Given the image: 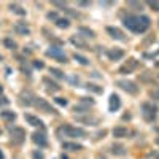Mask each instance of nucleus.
I'll return each mask as SVG.
<instances>
[{
	"label": "nucleus",
	"mask_w": 159,
	"mask_h": 159,
	"mask_svg": "<svg viewBox=\"0 0 159 159\" xmlns=\"http://www.w3.org/2000/svg\"><path fill=\"white\" fill-rule=\"evenodd\" d=\"M156 130H157V132H159V127H156Z\"/></svg>",
	"instance_id": "obj_42"
},
{
	"label": "nucleus",
	"mask_w": 159,
	"mask_h": 159,
	"mask_svg": "<svg viewBox=\"0 0 159 159\" xmlns=\"http://www.w3.org/2000/svg\"><path fill=\"white\" fill-rule=\"evenodd\" d=\"M86 89H88V91H92V92H97V94H100V92L103 91L100 86H97V84H94V83H88V84H86Z\"/></svg>",
	"instance_id": "obj_26"
},
{
	"label": "nucleus",
	"mask_w": 159,
	"mask_h": 159,
	"mask_svg": "<svg viewBox=\"0 0 159 159\" xmlns=\"http://www.w3.org/2000/svg\"><path fill=\"white\" fill-rule=\"evenodd\" d=\"M156 65H157V67H159V62H157V64H156Z\"/></svg>",
	"instance_id": "obj_44"
},
{
	"label": "nucleus",
	"mask_w": 159,
	"mask_h": 159,
	"mask_svg": "<svg viewBox=\"0 0 159 159\" xmlns=\"http://www.w3.org/2000/svg\"><path fill=\"white\" fill-rule=\"evenodd\" d=\"M148 5H150V7H151L154 11H159V2H150Z\"/></svg>",
	"instance_id": "obj_34"
},
{
	"label": "nucleus",
	"mask_w": 159,
	"mask_h": 159,
	"mask_svg": "<svg viewBox=\"0 0 159 159\" xmlns=\"http://www.w3.org/2000/svg\"><path fill=\"white\" fill-rule=\"evenodd\" d=\"M32 140H34V143H37V145H38V147H46V145H48V139H46V134H45L43 130L34 132Z\"/></svg>",
	"instance_id": "obj_9"
},
{
	"label": "nucleus",
	"mask_w": 159,
	"mask_h": 159,
	"mask_svg": "<svg viewBox=\"0 0 159 159\" xmlns=\"http://www.w3.org/2000/svg\"><path fill=\"white\" fill-rule=\"evenodd\" d=\"M150 97H151V99L159 100V88H157V89H153V91L150 92Z\"/></svg>",
	"instance_id": "obj_32"
},
{
	"label": "nucleus",
	"mask_w": 159,
	"mask_h": 159,
	"mask_svg": "<svg viewBox=\"0 0 159 159\" xmlns=\"http://www.w3.org/2000/svg\"><path fill=\"white\" fill-rule=\"evenodd\" d=\"M62 148H64V150H69V151H81V150H83V145L72 143V142H64V143H62Z\"/></svg>",
	"instance_id": "obj_18"
},
{
	"label": "nucleus",
	"mask_w": 159,
	"mask_h": 159,
	"mask_svg": "<svg viewBox=\"0 0 159 159\" xmlns=\"http://www.w3.org/2000/svg\"><path fill=\"white\" fill-rule=\"evenodd\" d=\"M8 103V99L7 97H2V99H0V105H7Z\"/></svg>",
	"instance_id": "obj_38"
},
{
	"label": "nucleus",
	"mask_w": 159,
	"mask_h": 159,
	"mask_svg": "<svg viewBox=\"0 0 159 159\" xmlns=\"http://www.w3.org/2000/svg\"><path fill=\"white\" fill-rule=\"evenodd\" d=\"M49 73L52 75V76H56V78H59V80H62L64 78V73L59 70V69H49Z\"/></svg>",
	"instance_id": "obj_29"
},
{
	"label": "nucleus",
	"mask_w": 159,
	"mask_h": 159,
	"mask_svg": "<svg viewBox=\"0 0 159 159\" xmlns=\"http://www.w3.org/2000/svg\"><path fill=\"white\" fill-rule=\"evenodd\" d=\"M70 43L72 45H75L76 48H81V49H89V46H88V43L84 42V40L80 37V35H72L70 37Z\"/></svg>",
	"instance_id": "obj_12"
},
{
	"label": "nucleus",
	"mask_w": 159,
	"mask_h": 159,
	"mask_svg": "<svg viewBox=\"0 0 159 159\" xmlns=\"http://www.w3.org/2000/svg\"><path fill=\"white\" fill-rule=\"evenodd\" d=\"M111 134H113L115 139H124V137L129 135V130H127V127H124V126H118V127H115V129L111 130Z\"/></svg>",
	"instance_id": "obj_17"
},
{
	"label": "nucleus",
	"mask_w": 159,
	"mask_h": 159,
	"mask_svg": "<svg viewBox=\"0 0 159 159\" xmlns=\"http://www.w3.org/2000/svg\"><path fill=\"white\" fill-rule=\"evenodd\" d=\"M10 10H11L13 13H16V15H19V16H25V10L21 8L18 3H11V5H10Z\"/></svg>",
	"instance_id": "obj_22"
},
{
	"label": "nucleus",
	"mask_w": 159,
	"mask_h": 159,
	"mask_svg": "<svg viewBox=\"0 0 159 159\" xmlns=\"http://www.w3.org/2000/svg\"><path fill=\"white\" fill-rule=\"evenodd\" d=\"M157 25H159V21H157Z\"/></svg>",
	"instance_id": "obj_45"
},
{
	"label": "nucleus",
	"mask_w": 159,
	"mask_h": 159,
	"mask_svg": "<svg viewBox=\"0 0 159 159\" xmlns=\"http://www.w3.org/2000/svg\"><path fill=\"white\" fill-rule=\"evenodd\" d=\"M78 121H81V123H89L91 126H94V124H97V123H99V119H97V118L89 116V118H78Z\"/></svg>",
	"instance_id": "obj_27"
},
{
	"label": "nucleus",
	"mask_w": 159,
	"mask_h": 159,
	"mask_svg": "<svg viewBox=\"0 0 159 159\" xmlns=\"http://www.w3.org/2000/svg\"><path fill=\"white\" fill-rule=\"evenodd\" d=\"M137 65H139L137 59L130 57V59H127V62H126L124 65H121V67H119V73H123V75H126V73H132V72L137 69Z\"/></svg>",
	"instance_id": "obj_8"
},
{
	"label": "nucleus",
	"mask_w": 159,
	"mask_h": 159,
	"mask_svg": "<svg viewBox=\"0 0 159 159\" xmlns=\"http://www.w3.org/2000/svg\"><path fill=\"white\" fill-rule=\"evenodd\" d=\"M107 56L110 61H119L124 57V51L119 49V48H113V49H108L107 51Z\"/></svg>",
	"instance_id": "obj_11"
},
{
	"label": "nucleus",
	"mask_w": 159,
	"mask_h": 159,
	"mask_svg": "<svg viewBox=\"0 0 159 159\" xmlns=\"http://www.w3.org/2000/svg\"><path fill=\"white\" fill-rule=\"evenodd\" d=\"M35 97H37V96H34L30 91H24V92H21V103H25V105H34Z\"/></svg>",
	"instance_id": "obj_15"
},
{
	"label": "nucleus",
	"mask_w": 159,
	"mask_h": 159,
	"mask_svg": "<svg viewBox=\"0 0 159 159\" xmlns=\"http://www.w3.org/2000/svg\"><path fill=\"white\" fill-rule=\"evenodd\" d=\"M13 29H15V32L18 35H29L30 34V29H29V25L25 24V22H16Z\"/></svg>",
	"instance_id": "obj_13"
},
{
	"label": "nucleus",
	"mask_w": 159,
	"mask_h": 159,
	"mask_svg": "<svg viewBox=\"0 0 159 159\" xmlns=\"http://www.w3.org/2000/svg\"><path fill=\"white\" fill-rule=\"evenodd\" d=\"M3 43H5V46H7L8 49H15V48H16V43L13 42L11 38H5V42H3Z\"/></svg>",
	"instance_id": "obj_30"
},
{
	"label": "nucleus",
	"mask_w": 159,
	"mask_h": 159,
	"mask_svg": "<svg viewBox=\"0 0 159 159\" xmlns=\"http://www.w3.org/2000/svg\"><path fill=\"white\" fill-rule=\"evenodd\" d=\"M54 7H59V8H65V2H52Z\"/></svg>",
	"instance_id": "obj_36"
},
{
	"label": "nucleus",
	"mask_w": 159,
	"mask_h": 159,
	"mask_svg": "<svg viewBox=\"0 0 159 159\" xmlns=\"http://www.w3.org/2000/svg\"><path fill=\"white\" fill-rule=\"evenodd\" d=\"M34 65H35L37 69H43V62H38V61H35V62H34Z\"/></svg>",
	"instance_id": "obj_37"
},
{
	"label": "nucleus",
	"mask_w": 159,
	"mask_h": 159,
	"mask_svg": "<svg viewBox=\"0 0 159 159\" xmlns=\"http://www.w3.org/2000/svg\"><path fill=\"white\" fill-rule=\"evenodd\" d=\"M0 118L3 119V121H15L16 119V113L15 111H10V110H5V111H0Z\"/></svg>",
	"instance_id": "obj_20"
},
{
	"label": "nucleus",
	"mask_w": 159,
	"mask_h": 159,
	"mask_svg": "<svg viewBox=\"0 0 159 159\" xmlns=\"http://www.w3.org/2000/svg\"><path fill=\"white\" fill-rule=\"evenodd\" d=\"M56 25H57L59 29H69V27H70V21H69L67 18H64V19L59 18V19L56 21Z\"/></svg>",
	"instance_id": "obj_23"
},
{
	"label": "nucleus",
	"mask_w": 159,
	"mask_h": 159,
	"mask_svg": "<svg viewBox=\"0 0 159 159\" xmlns=\"http://www.w3.org/2000/svg\"><path fill=\"white\" fill-rule=\"evenodd\" d=\"M107 32L110 34V37L111 38H115V40H126V37H124V34H123V30L121 29H118V27H113V25H108L107 27Z\"/></svg>",
	"instance_id": "obj_10"
},
{
	"label": "nucleus",
	"mask_w": 159,
	"mask_h": 159,
	"mask_svg": "<svg viewBox=\"0 0 159 159\" xmlns=\"http://www.w3.org/2000/svg\"><path fill=\"white\" fill-rule=\"evenodd\" d=\"M32 157H34V159H45V156H43L42 151H34V153H32Z\"/></svg>",
	"instance_id": "obj_33"
},
{
	"label": "nucleus",
	"mask_w": 159,
	"mask_h": 159,
	"mask_svg": "<svg viewBox=\"0 0 159 159\" xmlns=\"http://www.w3.org/2000/svg\"><path fill=\"white\" fill-rule=\"evenodd\" d=\"M156 115H157V107L150 102H145L142 105V116L145 121H148V123H153L154 119H156Z\"/></svg>",
	"instance_id": "obj_3"
},
{
	"label": "nucleus",
	"mask_w": 159,
	"mask_h": 159,
	"mask_svg": "<svg viewBox=\"0 0 159 159\" xmlns=\"http://www.w3.org/2000/svg\"><path fill=\"white\" fill-rule=\"evenodd\" d=\"M61 159H69V157H67V156H64V154H62V156H61Z\"/></svg>",
	"instance_id": "obj_40"
},
{
	"label": "nucleus",
	"mask_w": 159,
	"mask_h": 159,
	"mask_svg": "<svg viewBox=\"0 0 159 159\" xmlns=\"http://www.w3.org/2000/svg\"><path fill=\"white\" fill-rule=\"evenodd\" d=\"M43 83L46 84V89H48V91L56 92V91H59V89H61V86H59V84H56L54 81H51L49 78H43Z\"/></svg>",
	"instance_id": "obj_21"
},
{
	"label": "nucleus",
	"mask_w": 159,
	"mask_h": 159,
	"mask_svg": "<svg viewBox=\"0 0 159 159\" xmlns=\"http://www.w3.org/2000/svg\"><path fill=\"white\" fill-rule=\"evenodd\" d=\"M73 59L78 62V64H81V65H89V59L88 57H84V56H81V54H73Z\"/></svg>",
	"instance_id": "obj_24"
},
{
	"label": "nucleus",
	"mask_w": 159,
	"mask_h": 159,
	"mask_svg": "<svg viewBox=\"0 0 159 159\" xmlns=\"http://www.w3.org/2000/svg\"><path fill=\"white\" fill-rule=\"evenodd\" d=\"M0 159H5V154H3V151L0 150Z\"/></svg>",
	"instance_id": "obj_39"
},
{
	"label": "nucleus",
	"mask_w": 159,
	"mask_h": 159,
	"mask_svg": "<svg viewBox=\"0 0 159 159\" xmlns=\"http://www.w3.org/2000/svg\"><path fill=\"white\" fill-rule=\"evenodd\" d=\"M119 107H121V100H119V97L116 94H111L110 99H108V110L110 111H116Z\"/></svg>",
	"instance_id": "obj_14"
},
{
	"label": "nucleus",
	"mask_w": 159,
	"mask_h": 159,
	"mask_svg": "<svg viewBox=\"0 0 159 159\" xmlns=\"http://www.w3.org/2000/svg\"><path fill=\"white\" fill-rule=\"evenodd\" d=\"M34 105L40 110V111H45V113H51V115H56L57 111L51 107V105L45 100V99H42V97H35V102H34Z\"/></svg>",
	"instance_id": "obj_7"
},
{
	"label": "nucleus",
	"mask_w": 159,
	"mask_h": 159,
	"mask_svg": "<svg viewBox=\"0 0 159 159\" xmlns=\"http://www.w3.org/2000/svg\"><path fill=\"white\" fill-rule=\"evenodd\" d=\"M46 56L56 59L57 62H62V64L67 62V56H65L64 51H62L61 48H57V46H51L49 49H46Z\"/></svg>",
	"instance_id": "obj_5"
},
{
	"label": "nucleus",
	"mask_w": 159,
	"mask_h": 159,
	"mask_svg": "<svg viewBox=\"0 0 159 159\" xmlns=\"http://www.w3.org/2000/svg\"><path fill=\"white\" fill-rule=\"evenodd\" d=\"M156 143H159V139H156Z\"/></svg>",
	"instance_id": "obj_41"
},
{
	"label": "nucleus",
	"mask_w": 159,
	"mask_h": 159,
	"mask_svg": "<svg viewBox=\"0 0 159 159\" xmlns=\"http://www.w3.org/2000/svg\"><path fill=\"white\" fill-rule=\"evenodd\" d=\"M10 137H11V142L16 143V145H21L24 140H25V130L22 127H10Z\"/></svg>",
	"instance_id": "obj_4"
},
{
	"label": "nucleus",
	"mask_w": 159,
	"mask_h": 159,
	"mask_svg": "<svg viewBox=\"0 0 159 159\" xmlns=\"http://www.w3.org/2000/svg\"><path fill=\"white\" fill-rule=\"evenodd\" d=\"M111 153L116 156H124L126 154V147L124 145H119V143H113L111 145Z\"/></svg>",
	"instance_id": "obj_19"
},
{
	"label": "nucleus",
	"mask_w": 159,
	"mask_h": 159,
	"mask_svg": "<svg viewBox=\"0 0 159 159\" xmlns=\"http://www.w3.org/2000/svg\"><path fill=\"white\" fill-rule=\"evenodd\" d=\"M59 135H64V137H70V139H78V137H86V132L80 127H73L70 124H64L62 127H59L57 130Z\"/></svg>",
	"instance_id": "obj_2"
},
{
	"label": "nucleus",
	"mask_w": 159,
	"mask_h": 159,
	"mask_svg": "<svg viewBox=\"0 0 159 159\" xmlns=\"http://www.w3.org/2000/svg\"><path fill=\"white\" fill-rule=\"evenodd\" d=\"M24 119L27 121V124H30V126H34V127H42L43 126V121L40 118H37V116H34V115H24Z\"/></svg>",
	"instance_id": "obj_16"
},
{
	"label": "nucleus",
	"mask_w": 159,
	"mask_h": 159,
	"mask_svg": "<svg viewBox=\"0 0 159 159\" xmlns=\"http://www.w3.org/2000/svg\"><path fill=\"white\" fill-rule=\"evenodd\" d=\"M78 30H80V34H84V37H89V38H94V37H96L94 30H91V29H88V27H80Z\"/></svg>",
	"instance_id": "obj_25"
},
{
	"label": "nucleus",
	"mask_w": 159,
	"mask_h": 159,
	"mask_svg": "<svg viewBox=\"0 0 159 159\" xmlns=\"http://www.w3.org/2000/svg\"><path fill=\"white\" fill-rule=\"evenodd\" d=\"M48 19H54V21H57L59 18H57V15H56V13L52 11V13H48Z\"/></svg>",
	"instance_id": "obj_35"
},
{
	"label": "nucleus",
	"mask_w": 159,
	"mask_h": 159,
	"mask_svg": "<svg viewBox=\"0 0 159 159\" xmlns=\"http://www.w3.org/2000/svg\"><path fill=\"white\" fill-rule=\"evenodd\" d=\"M0 92H2V86H0Z\"/></svg>",
	"instance_id": "obj_43"
},
{
	"label": "nucleus",
	"mask_w": 159,
	"mask_h": 159,
	"mask_svg": "<svg viewBox=\"0 0 159 159\" xmlns=\"http://www.w3.org/2000/svg\"><path fill=\"white\" fill-rule=\"evenodd\" d=\"M150 18L148 16H127L124 18V25L132 30V32H135V34H143V32H147L148 27H150Z\"/></svg>",
	"instance_id": "obj_1"
},
{
	"label": "nucleus",
	"mask_w": 159,
	"mask_h": 159,
	"mask_svg": "<svg viewBox=\"0 0 159 159\" xmlns=\"http://www.w3.org/2000/svg\"><path fill=\"white\" fill-rule=\"evenodd\" d=\"M54 102H56V103H59V105H62V107H65V105L69 103V102H67V99H64V97H56V99H54Z\"/></svg>",
	"instance_id": "obj_31"
},
{
	"label": "nucleus",
	"mask_w": 159,
	"mask_h": 159,
	"mask_svg": "<svg viewBox=\"0 0 159 159\" xmlns=\"http://www.w3.org/2000/svg\"><path fill=\"white\" fill-rule=\"evenodd\" d=\"M88 110H89V108L86 107V105H83V103H81V105H75V107H73V111H75V113H89Z\"/></svg>",
	"instance_id": "obj_28"
},
{
	"label": "nucleus",
	"mask_w": 159,
	"mask_h": 159,
	"mask_svg": "<svg viewBox=\"0 0 159 159\" xmlns=\"http://www.w3.org/2000/svg\"><path fill=\"white\" fill-rule=\"evenodd\" d=\"M116 84L123 91H126L127 94H137L139 92V86L134 81H130V80H119V81H116Z\"/></svg>",
	"instance_id": "obj_6"
}]
</instances>
